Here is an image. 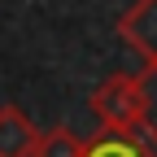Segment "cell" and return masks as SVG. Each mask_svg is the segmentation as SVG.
<instances>
[{
    "instance_id": "6da1fadb",
    "label": "cell",
    "mask_w": 157,
    "mask_h": 157,
    "mask_svg": "<svg viewBox=\"0 0 157 157\" xmlns=\"http://www.w3.org/2000/svg\"><path fill=\"white\" fill-rule=\"evenodd\" d=\"M92 113L101 118V131L135 135L148 127V92L144 74H109L92 92Z\"/></svg>"
},
{
    "instance_id": "7a4b0ae2",
    "label": "cell",
    "mask_w": 157,
    "mask_h": 157,
    "mask_svg": "<svg viewBox=\"0 0 157 157\" xmlns=\"http://www.w3.org/2000/svg\"><path fill=\"white\" fill-rule=\"evenodd\" d=\"M118 35L140 52L144 70L157 66V0H135V5L118 17Z\"/></svg>"
},
{
    "instance_id": "3957f363",
    "label": "cell",
    "mask_w": 157,
    "mask_h": 157,
    "mask_svg": "<svg viewBox=\"0 0 157 157\" xmlns=\"http://www.w3.org/2000/svg\"><path fill=\"white\" fill-rule=\"evenodd\" d=\"M39 131L17 105H0V157H35Z\"/></svg>"
},
{
    "instance_id": "277c9868",
    "label": "cell",
    "mask_w": 157,
    "mask_h": 157,
    "mask_svg": "<svg viewBox=\"0 0 157 157\" xmlns=\"http://www.w3.org/2000/svg\"><path fill=\"white\" fill-rule=\"evenodd\" d=\"M87 157H157V140L148 131H135V135L101 131L96 140H87Z\"/></svg>"
},
{
    "instance_id": "5b68a950",
    "label": "cell",
    "mask_w": 157,
    "mask_h": 157,
    "mask_svg": "<svg viewBox=\"0 0 157 157\" xmlns=\"http://www.w3.org/2000/svg\"><path fill=\"white\" fill-rule=\"evenodd\" d=\"M35 157H87V140H78L70 127H52L39 135Z\"/></svg>"
},
{
    "instance_id": "8992f818",
    "label": "cell",
    "mask_w": 157,
    "mask_h": 157,
    "mask_svg": "<svg viewBox=\"0 0 157 157\" xmlns=\"http://www.w3.org/2000/svg\"><path fill=\"white\" fill-rule=\"evenodd\" d=\"M144 92H148V127H144V131L157 140V66L144 70Z\"/></svg>"
}]
</instances>
